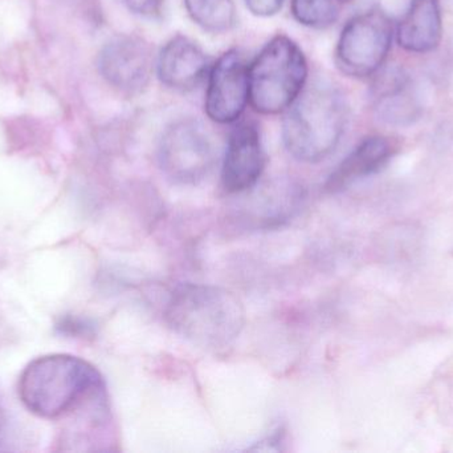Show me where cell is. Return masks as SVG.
I'll return each mask as SVG.
<instances>
[{
    "mask_svg": "<svg viewBox=\"0 0 453 453\" xmlns=\"http://www.w3.org/2000/svg\"><path fill=\"white\" fill-rule=\"evenodd\" d=\"M104 391V380L96 367L68 354L35 359L19 380L24 406L42 419L65 417Z\"/></svg>",
    "mask_w": 453,
    "mask_h": 453,
    "instance_id": "obj_1",
    "label": "cell"
},
{
    "mask_svg": "<svg viewBox=\"0 0 453 453\" xmlns=\"http://www.w3.org/2000/svg\"><path fill=\"white\" fill-rule=\"evenodd\" d=\"M153 58L145 40L138 36L114 37L98 56L104 79L127 95L142 92L150 80Z\"/></svg>",
    "mask_w": 453,
    "mask_h": 453,
    "instance_id": "obj_8",
    "label": "cell"
},
{
    "mask_svg": "<svg viewBox=\"0 0 453 453\" xmlns=\"http://www.w3.org/2000/svg\"><path fill=\"white\" fill-rule=\"evenodd\" d=\"M127 7L137 15L154 18L162 12L165 0H124Z\"/></svg>",
    "mask_w": 453,
    "mask_h": 453,
    "instance_id": "obj_16",
    "label": "cell"
},
{
    "mask_svg": "<svg viewBox=\"0 0 453 453\" xmlns=\"http://www.w3.org/2000/svg\"><path fill=\"white\" fill-rule=\"evenodd\" d=\"M185 5L191 19L204 31L222 34L234 26V0H185Z\"/></svg>",
    "mask_w": 453,
    "mask_h": 453,
    "instance_id": "obj_14",
    "label": "cell"
},
{
    "mask_svg": "<svg viewBox=\"0 0 453 453\" xmlns=\"http://www.w3.org/2000/svg\"><path fill=\"white\" fill-rule=\"evenodd\" d=\"M287 111L282 138L285 148L298 161H321L337 148L348 113L334 85L324 80L313 82Z\"/></svg>",
    "mask_w": 453,
    "mask_h": 453,
    "instance_id": "obj_3",
    "label": "cell"
},
{
    "mask_svg": "<svg viewBox=\"0 0 453 453\" xmlns=\"http://www.w3.org/2000/svg\"><path fill=\"white\" fill-rule=\"evenodd\" d=\"M245 3L253 15L268 18L281 10L284 0H245Z\"/></svg>",
    "mask_w": 453,
    "mask_h": 453,
    "instance_id": "obj_17",
    "label": "cell"
},
{
    "mask_svg": "<svg viewBox=\"0 0 453 453\" xmlns=\"http://www.w3.org/2000/svg\"><path fill=\"white\" fill-rule=\"evenodd\" d=\"M377 111L380 120L394 125H409L420 116V105L404 74H391L382 84Z\"/></svg>",
    "mask_w": 453,
    "mask_h": 453,
    "instance_id": "obj_13",
    "label": "cell"
},
{
    "mask_svg": "<svg viewBox=\"0 0 453 453\" xmlns=\"http://www.w3.org/2000/svg\"><path fill=\"white\" fill-rule=\"evenodd\" d=\"M341 0H292L296 20L311 28L324 29L333 26L340 15Z\"/></svg>",
    "mask_w": 453,
    "mask_h": 453,
    "instance_id": "obj_15",
    "label": "cell"
},
{
    "mask_svg": "<svg viewBox=\"0 0 453 453\" xmlns=\"http://www.w3.org/2000/svg\"><path fill=\"white\" fill-rule=\"evenodd\" d=\"M165 318L180 337L209 350L228 348L245 324L240 301L225 289L207 285L178 287L167 303Z\"/></svg>",
    "mask_w": 453,
    "mask_h": 453,
    "instance_id": "obj_2",
    "label": "cell"
},
{
    "mask_svg": "<svg viewBox=\"0 0 453 453\" xmlns=\"http://www.w3.org/2000/svg\"><path fill=\"white\" fill-rule=\"evenodd\" d=\"M209 66L203 50L188 37L178 35L162 48L157 71L162 84L185 92L201 84Z\"/></svg>",
    "mask_w": 453,
    "mask_h": 453,
    "instance_id": "obj_10",
    "label": "cell"
},
{
    "mask_svg": "<svg viewBox=\"0 0 453 453\" xmlns=\"http://www.w3.org/2000/svg\"><path fill=\"white\" fill-rule=\"evenodd\" d=\"M393 42V23L380 8L359 13L346 23L338 40V68L351 77H369L380 71Z\"/></svg>",
    "mask_w": 453,
    "mask_h": 453,
    "instance_id": "obj_5",
    "label": "cell"
},
{
    "mask_svg": "<svg viewBox=\"0 0 453 453\" xmlns=\"http://www.w3.org/2000/svg\"><path fill=\"white\" fill-rule=\"evenodd\" d=\"M441 34L439 0H412L396 29V40L404 51L427 53L441 44Z\"/></svg>",
    "mask_w": 453,
    "mask_h": 453,
    "instance_id": "obj_11",
    "label": "cell"
},
{
    "mask_svg": "<svg viewBox=\"0 0 453 453\" xmlns=\"http://www.w3.org/2000/svg\"><path fill=\"white\" fill-rule=\"evenodd\" d=\"M217 160L209 132L196 120H182L167 128L159 146V162L173 183L190 185L203 180Z\"/></svg>",
    "mask_w": 453,
    "mask_h": 453,
    "instance_id": "obj_6",
    "label": "cell"
},
{
    "mask_svg": "<svg viewBox=\"0 0 453 453\" xmlns=\"http://www.w3.org/2000/svg\"><path fill=\"white\" fill-rule=\"evenodd\" d=\"M395 153V145L390 138L372 136L362 141L332 173L326 188L330 191H340L356 183L359 178L367 177L382 169Z\"/></svg>",
    "mask_w": 453,
    "mask_h": 453,
    "instance_id": "obj_12",
    "label": "cell"
},
{
    "mask_svg": "<svg viewBox=\"0 0 453 453\" xmlns=\"http://www.w3.org/2000/svg\"><path fill=\"white\" fill-rule=\"evenodd\" d=\"M248 101L250 66L239 51H226L210 72L207 116L219 124L234 122L242 116Z\"/></svg>",
    "mask_w": 453,
    "mask_h": 453,
    "instance_id": "obj_7",
    "label": "cell"
},
{
    "mask_svg": "<svg viewBox=\"0 0 453 453\" xmlns=\"http://www.w3.org/2000/svg\"><path fill=\"white\" fill-rule=\"evenodd\" d=\"M265 168L260 132L253 121H242L232 130L223 161L222 181L229 193L253 188Z\"/></svg>",
    "mask_w": 453,
    "mask_h": 453,
    "instance_id": "obj_9",
    "label": "cell"
},
{
    "mask_svg": "<svg viewBox=\"0 0 453 453\" xmlns=\"http://www.w3.org/2000/svg\"><path fill=\"white\" fill-rule=\"evenodd\" d=\"M341 2L348 3V2H351V0H341Z\"/></svg>",
    "mask_w": 453,
    "mask_h": 453,
    "instance_id": "obj_18",
    "label": "cell"
},
{
    "mask_svg": "<svg viewBox=\"0 0 453 453\" xmlns=\"http://www.w3.org/2000/svg\"><path fill=\"white\" fill-rule=\"evenodd\" d=\"M306 77L301 48L284 35L274 36L250 66V104L258 113H281L303 92Z\"/></svg>",
    "mask_w": 453,
    "mask_h": 453,
    "instance_id": "obj_4",
    "label": "cell"
}]
</instances>
